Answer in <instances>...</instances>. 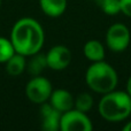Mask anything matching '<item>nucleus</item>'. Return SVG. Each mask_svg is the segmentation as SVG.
I'll list each match as a JSON object with an SVG mask.
<instances>
[{"label": "nucleus", "mask_w": 131, "mask_h": 131, "mask_svg": "<svg viewBox=\"0 0 131 131\" xmlns=\"http://www.w3.org/2000/svg\"><path fill=\"white\" fill-rule=\"evenodd\" d=\"M45 40L44 29L32 17H22L16 21L10 31V41L16 53L31 57L41 50Z\"/></svg>", "instance_id": "obj_1"}, {"label": "nucleus", "mask_w": 131, "mask_h": 131, "mask_svg": "<svg viewBox=\"0 0 131 131\" xmlns=\"http://www.w3.org/2000/svg\"><path fill=\"white\" fill-rule=\"evenodd\" d=\"M98 111L108 122H121L131 114V97L127 91H111L105 93L98 104Z\"/></svg>", "instance_id": "obj_2"}, {"label": "nucleus", "mask_w": 131, "mask_h": 131, "mask_svg": "<svg viewBox=\"0 0 131 131\" xmlns=\"http://www.w3.org/2000/svg\"><path fill=\"white\" fill-rule=\"evenodd\" d=\"M85 82L93 92L105 94L115 90L118 77L116 70L102 60L93 62L88 68L85 74Z\"/></svg>", "instance_id": "obj_3"}, {"label": "nucleus", "mask_w": 131, "mask_h": 131, "mask_svg": "<svg viewBox=\"0 0 131 131\" xmlns=\"http://www.w3.org/2000/svg\"><path fill=\"white\" fill-rule=\"evenodd\" d=\"M52 84L47 78L40 76H34L25 86V95L34 104H44L50 99L52 94Z\"/></svg>", "instance_id": "obj_4"}, {"label": "nucleus", "mask_w": 131, "mask_h": 131, "mask_svg": "<svg viewBox=\"0 0 131 131\" xmlns=\"http://www.w3.org/2000/svg\"><path fill=\"white\" fill-rule=\"evenodd\" d=\"M131 35L128 27L122 23H115L111 25L106 34V44L111 51L116 53L123 52L130 44Z\"/></svg>", "instance_id": "obj_5"}, {"label": "nucleus", "mask_w": 131, "mask_h": 131, "mask_svg": "<svg viewBox=\"0 0 131 131\" xmlns=\"http://www.w3.org/2000/svg\"><path fill=\"white\" fill-rule=\"evenodd\" d=\"M92 123L85 113L78 109H70L62 113L60 120L61 131H91Z\"/></svg>", "instance_id": "obj_6"}, {"label": "nucleus", "mask_w": 131, "mask_h": 131, "mask_svg": "<svg viewBox=\"0 0 131 131\" xmlns=\"http://www.w3.org/2000/svg\"><path fill=\"white\" fill-rule=\"evenodd\" d=\"M47 67L52 70H63L71 62V52L64 45H55L46 54Z\"/></svg>", "instance_id": "obj_7"}, {"label": "nucleus", "mask_w": 131, "mask_h": 131, "mask_svg": "<svg viewBox=\"0 0 131 131\" xmlns=\"http://www.w3.org/2000/svg\"><path fill=\"white\" fill-rule=\"evenodd\" d=\"M62 113L54 108L51 104H41L40 116H41V129L45 131L60 130V120Z\"/></svg>", "instance_id": "obj_8"}, {"label": "nucleus", "mask_w": 131, "mask_h": 131, "mask_svg": "<svg viewBox=\"0 0 131 131\" xmlns=\"http://www.w3.org/2000/svg\"><path fill=\"white\" fill-rule=\"evenodd\" d=\"M50 101V104L57 111H59L60 113H64V112L72 109L75 99L69 91L63 90V89H58V90L52 91Z\"/></svg>", "instance_id": "obj_9"}, {"label": "nucleus", "mask_w": 131, "mask_h": 131, "mask_svg": "<svg viewBox=\"0 0 131 131\" xmlns=\"http://www.w3.org/2000/svg\"><path fill=\"white\" fill-rule=\"evenodd\" d=\"M41 10L50 17H59L67 9V0H39Z\"/></svg>", "instance_id": "obj_10"}, {"label": "nucleus", "mask_w": 131, "mask_h": 131, "mask_svg": "<svg viewBox=\"0 0 131 131\" xmlns=\"http://www.w3.org/2000/svg\"><path fill=\"white\" fill-rule=\"evenodd\" d=\"M83 53L88 58V60H90L92 62L102 61L105 58V47L99 40L91 39V40L85 43Z\"/></svg>", "instance_id": "obj_11"}, {"label": "nucleus", "mask_w": 131, "mask_h": 131, "mask_svg": "<svg viewBox=\"0 0 131 131\" xmlns=\"http://www.w3.org/2000/svg\"><path fill=\"white\" fill-rule=\"evenodd\" d=\"M27 57L15 53L9 60L6 61V71L9 76H20L25 69H27Z\"/></svg>", "instance_id": "obj_12"}, {"label": "nucleus", "mask_w": 131, "mask_h": 131, "mask_svg": "<svg viewBox=\"0 0 131 131\" xmlns=\"http://www.w3.org/2000/svg\"><path fill=\"white\" fill-rule=\"evenodd\" d=\"M30 60L27 61V70L31 76H38L44 71L47 67V60H46V54L43 53H36V54L29 57Z\"/></svg>", "instance_id": "obj_13"}, {"label": "nucleus", "mask_w": 131, "mask_h": 131, "mask_svg": "<svg viewBox=\"0 0 131 131\" xmlns=\"http://www.w3.org/2000/svg\"><path fill=\"white\" fill-rule=\"evenodd\" d=\"M93 97L88 92H82L75 98L74 107L83 113H88L93 107Z\"/></svg>", "instance_id": "obj_14"}, {"label": "nucleus", "mask_w": 131, "mask_h": 131, "mask_svg": "<svg viewBox=\"0 0 131 131\" xmlns=\"http://www.w3.org/2000/svg\"><path fill=\"white\" fill-rule=\"evenodd\" d=\"M99 8L107 15H116L121 12L120 0H95Z\"/></svg>", "instance_id": "obj_15"}, {"label": "nucleus", "mask_w": 131, "mask_h": 131, "mask_svg": "<svg viewBox=\"0 0 131 131\" xmlns=\"http://www.w3.org/2000/svg\"><path fill=\"white\" fill-rule=\"evenodd\" d=\"M15 53V48L10 39L0 37V63H6L7 60L10 59Z\"/></svg>", "instance_id": "obj_16"}, {"label": "nucleus", "mask_w": 131, "mask_h": 131, "mask_svg": "<svg viewBox=\"0 0 131 131\" xmlns=\"http://www.w3.org/2000/svg\"><path fill=\"white\" fill-rule=\"evenodd\" d=\"M121 12L124 15L131 17V0H120Z\"/></svg>", "instance_id": "obj_17"}, {"label": "nucleus", "mask_w": 131, "mask_h": 131, "mask_svg": "<svg viewBox=\"0 0 131 131\" xmlns=\"http://www.w3.org/2000/svg\"><path fill=\"white\" fill-rule=\"evenodd\" d=\"M127 92L131 97V76L129 77V79H128V82H127Z\"/></svg>", "instance_id": "obj_18"}, {"label": "nucleus", "mask_w": 131, "mask_h": 131, "mask_svg": "<svg viewBox=\"0 0 131 131\" xmlns=\"http://www.w3.org/2000/svg\"><path fill=\"white\" fill-rule=\"evenodd\" d=\"M123 131H131V121L130 122H128L127 124L123 127Z\"/></svg>", "instance_id": "obj_19"}, {"label": "nucleus", "mask_w": 131, "mask_h": 131, "mask_svg": "<svg viewBox=\"0 0 131 131\" xmlns=\"http://www.w3.org/2000/svg\"><path fill=\"white\" fill-rule=\"evenodd\" d=\"M0 7H1V0H0Z\"/></svg>", "instance_id": "obj_20"}]
</instances>
